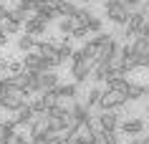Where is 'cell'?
Here are the masks:
<instances>
[{"mask_svg":"<svg viewBox=\"0 0 149 144\" xmlns=\"http://www.w3.org/2000/svg\"><path fill=\"white\" fill-rule=\"evenodd\" d=\"M144 28H147V8L141 5V8L136 10V13H132L129 20H126V38H136Z\"/></svg>","mask_w":149,"mask_h":144,"instance_id":"6da1fadb","label":"cell"},{"mask_svg":"<svg viewBox=\"0 0 149 144\" xmlns=\"http://www.w3.org/2000/svg\"><path fill=\"white\" fill-rule=\"evenodd\" d=\"M104 8H106V13H109V20H111V23H116V25H126V20H129V15H132L119 0H106Z\"/></svg>","mask_w":149,"mask_h":144,"instance_id":"7a4b0ae2","label":"cell"},{"mask_svg":"<svg viewBox=\"0 0 149 144\" xmlns=\"http://www.w3.org/2000/svg\"><path fill=\"white\" fill-rule=\"evenodd\" d=\"M126 104V96L121 94H114V91H101V99H99V109L101 111H116V109H121V106Z\"/></svg>","mask_w":149,"mask_h":144,"instance_id":"3957f363","label":"cell"},{"mask_svg":"<svg viewBox=\"0 0 149 144\" xmlns=\"http://www.w3.org/2000/svg\"><path fill=\"white\" fill-rule=\"evenodd\" d=\"M23 104H25V96L18 91H5L0 99V109H8V111H18Z\"/></svg>","mask_w":149,"mask_h":144,"instance_id":"277c9868","label":"cell"},{"mask_svg":"<svg viewBox=\"0 0 149 144\" xmlns=\"http://www.w3.org/2000/svg\"><path fill=\"white\" fill-rule=\"evenodd\" d=\"M91 68H94V63L86 61V58H84V61H76V63H71V73H73V79H76V86L84 83V81H88Z\"/></svg>","mask_w":149,"mask_h":144,"instance_id":"5b68a950","label":"cell"},{"mask_svg":"<svg viewBox=\"0 0 149 144\" xmlns=\"http://www.w3.org/2000/svg\"><path fill=\"white\" fill-rule=\"evenodd\" d=\"M99 129L101 131H116L119 129V114L116 111H101V116H96Z\"/></svg>","mask_w":149,"mask_h":144,"instance_id":"8992f818","label":"cell"},{"mask_svg":"<svg viewBox=\"0 0 149 144\" xmlns=\"http://www.w3.org/2000/svg\"><path fill=\"white\" fill-rule=\"evenodd\" d=\"M119 129L126 136H141L144 129H147V124H144V119H126L124 124H119Z\"/></svg>","mask_w":149,"mask_h":144,"instance_id":"52a82bcc","label":"cell"},{"mask_svg":"<svg viewBox=\"0 0 149 144\" xmlns=\"http://www.w3.org/2000/svg\"><path fill=\"white\" fill-rule=\"evenodd\" d=\"M33 119H36V114L31 111V106H28V104H23V106L15 111V116L10 119V124H13V127H31Z\"/></svg>","mask_w":149,"mask_h":144,"instance_id":"ba28073f","label":"cell"},{"mask_svg":"<svg viewBox=\"0 0 149 144\" xmlns=\"http://www.w3.org/2000/svg\"><path fill=\"white\" fill-rule=\"evenodd\" d=\"M129 56H132V58L149 56V38H144V35H136V38H134V43L129 46Z\"/></svg>","mask_w":149,"mask_h":144,"instance_id":"9c48e42d","label":"cell"},{"mask_svg":"<svg viewBox=\"0 0 149 144\" xmlns=\"http://www.w3.org/2000/svg\"><path fill=\"white\" fill-rule=\"evenodd\" d=\"M23 28H25V35H31V38H36V35H43V33H46V23H43L40 18H36V15L28 18V20L23 23Z\"/></svg>","mask_w":149,"mask_h":144,"instance_id":"30bf717a","label":"cell"},{"mask_svg":"<svg viewBox=\"0 0 149 144\" xmlns=\"http://www.w3.org/2000/svg\"><path fill=\"white\" fill-rule=\"evenodd\" d=\"M20 66H23V71H28V73H43V58H40L38 53H28Z\"/></svg>","mask_w":149,"mask_h":144,"instance_id":"8fae6325","label":"cell"},{"mask_svg":"<svg viewBox=\"0 0 149 144\" xmlns=\"http://www.w3.org/2000/svg\"><path fill=\"white\" fill-rule=\"evenodd\" d=\"M126 88H129V81H126L124 76H109V79H106V91L126 96Z\"/></svg>","mask_w":149,"mask_h":144,"instance_id":"7c38bea8","label":"cell"},{"mask_svg":"<svg viewBox=\"0 0 149 144\" xmlns=\"http://www.w3.org/2000/svg\"><path fill=\"white\" fill-rule=\"evenodd\" d=\"M58 86V76H56L53 71H43L38 73V91L43 94V91H48V88H53Z\"/></svg>","mask_w":149,"mask_h":144,"instance_id":"4fadbf2b","label":"cell"},{"mask_svg":"<svg viewBox=\"0 0 149 144\" xmlns=\"http://www.w3.org/2000/svg\"><path fill=\"white\" fill-rule=\"evenodd\" d=\"M71 53H73L71 40H68V38H63L61 43H58V48H56V61H58V66L66 63V61H71Z\"/></svg>","mask_w":149,"mask_h":144,"instance_id":"5bb4252c","label":"cell"},{"mask_svg":"<svg viewBox=\"0 0 149 144\" xmlns=\"http://www.w3.org/2000/svg\"><path fill=\"white\" fill-rule=\"evenodd\" d=\"M36 18H40V20L48 25V23H51V20L56 18V8L51 5V3H46V0H43L38 8H36Z\"/></svg>","mask_w":149,"mask_h":144,"instance_id":"9a60e30c","label":"cell"},{"mask_svg":"<svg viewBox=\"0 0 149 144\" xmlns=\"http://www.w3.org/2000/svg\"><path fill=\"white\" fill-rule=\"evenodd\" d=\"M68 114H71V119L76 121V124H84V121H88L91 119V114H88V109L84 104H73L68 109Z\"/></svg>","mask_w":149,"mask_h":144,"instance_id":"2e32d148","label":"cell"},{"mask_svg":"<svg viewBox=\"0 0 149 144\" xmlns=\"http://www.w3.org/2000/svg\"><path fill=\"white\" fill-rule=\"evenodd\" d=\"M79 96V86L76 83H63V86H58V101H73Z\"/></svg>","mask_w":149,"mask_h":144,"instance_id":"e0dca14e","label":"cell"},{"mask_svg":"<svg viewBox=\"0 0 149 144\" xmlns=\"http://www.w3.org/2000/svg\"><path fill=\"white\" fill-rule=\"evenodd\" d=\"M53 8H56V15H63V18H73V13H76V5L68 3V0H61Z\"/></svg>","mask_w":149,"mask_h":144,"instance_id":"ac0fdd59","label":"cell"},{"mask_svg":"<svg viewBox=\"0 0 149 144\" xmlns=\"http://www.w3.org/2000/svg\"><path fill=\"white\" fill-rule=\"evenodd\" d=\"M144 94H147V88L141 86V83H129V88H126V101H136Z\"/></svg>","mask_w":149,"mask_h":144,"instance_id":"d6986e66","label":"cell"},{"mask_svg":"<svg viewBox=\"0 0 149 144\" xmlns=\"http://www.w3.org/2000/svg\"><path fill=\"white\" fill-rule=\"evenodd\" d=\"M91 13H88V10H84V8H76V13H73V18H71V20H73V25H84V28H86V23L88 20H91Z\"/></svg>","mask_w":149,"mask_h":144,"instance_id":"ffe728a7","label":"cell"},{"mask_svg":"<svg viewBox=\"0 0 149 144\" xmlns=\"http://www.w3.org/2000/svg\"><path fill=\"white\" fill-rule=\"evenodd\" d=\"M28 18H31V15H28L25 10H20V8H13V10L8 13V20H13V23H18V25H23Z\"/></svg>","mask_w":149,"mask_h":144,"instance_id":"44dd1931","label":"cell"},{"mask_svg":"<svg viewBox=\"0 0 149 144\" xmlns=\"http://www.w3.org/2000/svg\"><path fill=\"white\" fill-rule=\"evenodd\" d=\"M99 99H101V88H91V91H88V96H86V109H91V106H96L99 104Z\"/></svg>","mask_w":149,"mask_h":144,"instance_id":"7402d4cb","label":"cell"},{"mask_svg":"<svg viewBox=\"0 0 149 144\" xmlns=\"http://www.w3.org/2000/svg\"><path fill=\"white\" fill-rule=\"evenodd\" d=\"M33 43H36V38H31V35H20L18 48H20L23 53H31V51H33Z\"/></svg>","mask_w":149,"mask_h":144,"instance_id":"603a6c76","label":"cell"},{"mask_svg":"<svg viewBox=\"0 0 149 144\" xmlns=\"http://www.w3.org/2000/svg\"><path fill=\"white\" fill-rule=\"evenodd\" d=\"M58 31H61L63 35L68 38V33L73 31V20H71V18H61V23H58Z\"/></svg>","mask_w":149,"mask_h":144,"instance_id":"cb8c5ba5","label":"cell"},{"mask_svg":"<svg viewBox=\"0 0 149 144\" xmlns=\"http://www.w3.org/2000/svg\"><path fill=\"white\" fill-rule=\"evenodd\" d=\"M101 28H104V23L99 20V18H91V20L86 23V31H88V33H96V35L101 33Z\"/></svg>","mask_w":149,"mask_h":144,"instance_id":"d4e9b609","label":"cell"},{"mask_svg":"<svg viewBox=\"0 0 149 144\" xmlns=\"http://www.w3.org/2000/svg\"><path fill=\"white\" fill-rule=\"evenodd\" d=\"M101 144H119L116 131H101Z\"/></svg>","mask_w":149,"mask_h":144,"instance_id":"484cf974","label":"cell"},{"mask_svg":"<svg viewBox=\"0 0 149 144\" xmlns=\"http://www.w3.org/2000/svg\"><path fill=\"white\" fill-rule=\"evenodd\" d=\"M5 71H8L10 76H18V73H23V66L18 63V61H8V63H5Z\"/></svg>","mask_w":149,"mask_h":144,"instance_id":"4316f807","label":"cell"},{"mask_svg":"<svg viewBox=\"0 0 149 144\" xmlns=\"http://www.w3.org/2000/svg\"><path fill=\"white\" fill-rule=\"evenodd\" d=\"M119 3H121L129 13H136V10L141 8V0H119Z\"/></svg>","mask_w":149,"mask_h":144,"instance_id":"83f0119b","label":"cell"},{"mask_svg":"<svg viewBox=\"0 0 149 144\" xmlns=\"http://www.w3.org/2000/svg\"><path fill=\"white\" fill-rule=\"evenodd\" d=\"M68 35H71V38H79V40H84V38L88 35V31L84 28V25H73V31H71Z\"/></svg>","mask_w":149,"mask_h":144,"instance_id":"f1b7e54d","label":"cell"},{"mask_svg":"<svg viewBox=\"0 0 149 144\" xmlns=\"http://www.w3.org/2000/svg\"><path fill=\"white\" fill-rule=\"evenodd\" d=\"M8 13H10V8L0 3V23H5V20H8Z\"/></svg>","mask_w":149,"mask_h":144,"instance_id":"f546056e","label":"cell"},{"mask_svg":"<svg viewBox=\"0 0 149 144\" xmlns=\"http://www.w3.org/2000/svg\"><path fill=\"white\" fill-rule=\"evenodd\" d=\"M0 46H8V35H5L3 28H0Z\"/></svg>","mask_w":149,"mask_h":144,"instance_id":"4dcf8cb0","label":"cell"},{"mask_svg":"<svg viewBox=\"0 0 149 144\" xmlns=\"http://www.w3.org/2000/svg\"><path fill=\"white\" fill-rule=\"evenodd\" d=\"M3 73H5V61L0 58V76H3Z\"/></svg>","mask_w":149,"mask_h":144,"instance_id":"1f68e13d","label":"cell"},{"mask_svg":"<svg viewBox=\"0 0 149 144\" xmlns=\"http://www.w3.org/2000/svg\"><path fill=\"white\" fill-rule=\"evenodd\" d=\"M46 3H51V5H58V3H61V0H46Z\"/></svg>","mask_w":149,"mask_h":144,"instance_id":"d6a6232c","label":"cell"},{"mask_svg":"<svg viewBox=\"0 0 149 144\" xmlns=\"http://www.w3.org/2000/svg\"><path fill=\"white\" fill-rule=\"evenodd\" d=\"M84 3H96V0H84Z\"/></svg>","mask_w":149,"mask_h":144,"instance_id":"836d02e7","label":"cell"},{"mask_svg":"<svg viewBox=\"0 0 149 144\" xmlns=\"http://www.w3.org/2000/svg\"><path fill=\"white\" fill-rule=\"evenodd\" d=\"M13 3H20V0H13Z\"/></svg>","mask_w":149,"mask_h":144,"instance_id":"e575fe53","label":"cell"}]
</instances>
